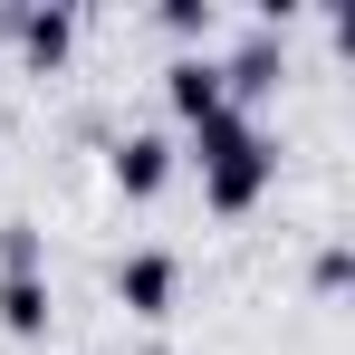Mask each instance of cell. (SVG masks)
Masks as SVG:
<instances>
[{"label":"cell","instance_id":"ba28073f","mask_svg":"<svg viewBox=\"0 0 355 355\" xmlns=\"http://www.w3.org/2000/svg\"><path fill=\"white\" fill-rule=\"evenodd\" d=\"M39 259H49V250H39V221H10V231H0V279H49Z\"/></svg>","mask_w":355,"mask_h":355},{"label":"cell","instance_id":"9c48e42d","mask_svg":"<svg viewBox=\"0 0 355 355\" xmlns=\"http://www.w3.org/2000/svg\"><path fill=\"white\" fill-rule=\"evenodd\" d=\"M164 29H173V39H211L221 10H211V0H164Z\"/></svg>","mask_w":355,"mask_h":355},{"label":"cell","instance_id":"30bf717a","mask_svg":"<svg viewBox=\"0 0 355 355\" xmlns=\"http://www.w3.org/2000/svg\"><path fill=\"white\" fill-rule=\"evenodd\" d=\"M307 288H317V297H346V288H355V250H317Z\"/></svg>","mask_w":355,"mask_h":355},{"label":"cell","instance_id":"52a82bcc","mask_svg":"<svg viewBox=\"0 0 355 355\" xmlns=\"http://www.w3.org/2000/svg\"><path fill=\"white\" fill-rule=\"evenodd\" d=\"M49 317H58V307H49V279H0V327H10L19 346H39Z\"/></svg>","mask_w":355,"mask_h":355},{"label":"cell","instance_id":"8992f818","mask_svg":"<svg viewBox=\"0 0 355 355\" xmlns=\"http://www.w3.org/2000/svg\"><path fill=\"white\" fill-rule=\"evenodd\" d=\"M164 96H173L182 125L221 116V106H231V96H221V58H173V67H164Z\"/></svg>","mask_w":355,"mask_h":355},{"label":"cell","instance_id":"8fae6325","mask_svg":"<svg viewBox=\"0 0 355 355\" xmlns=\"http://www.w3.org/2000/svg\"><path fill=\"white\" fill-rule=\"evenodd\" d=\"M0 39H10V10H0Z\"/></svg>","mask_w":355,"mask_h":355},{"label":"cell","instance_id":"7a4b0ae2","mask_svg":"<svg viewBox=\"0 0 355 355\" xmlns=\"http://www.w3.org/2000/svg\"><path fill=\"white\" fill-rule=\"evenodd\" d=\"M173 297H182V259H173V250H135V259H116V307H125V317L164 327Z\"/></svg>","mask_w":355,"mask_h":355},{"label":"cell","instance_id":"3957f363","mask_svg":"<svg viewBox=\"0 0 355 355\" xmlns=\"http://www.w3.org/2000/svg\"><path fill=\"white\" fill-rule=\"evenodd\" d=\"M279 77H288V58H279V39H269V29H250V39H240L231 58H221V96H231L240 116H250L259 96H279Z\"/></svg>","mask_w":355,"mask_h":355},{"label":"cell","instance_id":"277c9868","mask_svg":"<svg viewBox=\"0 0 355 355\" xmlns=\"http://www.w3.org/2000/svg\"><path fill=\"white\" fill-rule=\"evenodd\" d=\"M106 173H116V192H125V202H154V192L173 182V135H116Z\"/></svg>","mask_w":355,"mask_h":355},{"label":"cell","instance_id":"5b68a950","mask_svg":"<svg viewBox=\"0 0 355 355\" xmlns=\"http://www.w3.org/2000/svg\"><path fill=\"white\" fill-rule=\"evenodd\" d=\"M10 39H19V58H29L39 77H49V67H58L67 49H77V10H58V0H39V10H19V19H10Z\"/></svg>","mask_w":355,"mask_h":355},{"label":"cell","instance_id":"6da1fadb","mask_svg":"<svg viewBox=\"0 0 355 355\" xmlns=\"http://www.w3.org/2000/svg\"><path fill=\"white\" fill-rule=\"evenodd\" d=\"M192 164H202V202H211L221 221L259 211V192L279 182V154H269V135L240 116V106H221V116H202V125H192Z\"/></svg>","mask_w":355,"mask_h":355}]
</instances>
